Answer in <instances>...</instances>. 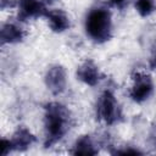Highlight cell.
Returning <instances> with one entry per match:
<instances>
[{"label": "cell", "mask_w": 156, "mask_h": 156, "mask_svg": "<svg viewBox=\"0 0 156 156\" xmlns=\"http://www.w3.org/2000/svg\"><path fill=\"white\" fill-rule=\"evenodd\" d=\"M71 112L58 101H50L44 106V146L52 147L63 139L71 127Z\"/></svg>", "instance_id": "1"}, {"label": "cell", "mask_w": 156, "mask_h": 156, "mask_svg": "<svg viewBox=\"0 0 156 156\" xmlns=\"http://www.w3.org/2000/svg\"><path fill=\"white\" fill-rule=\"evenodd\" d=\"M112 16L106 7L98 6L87 13L84 29L94 43L104 44L108 41L112 37Z\"/></svg>", "instance_id": "2"}, {"label": "cell", "mask_w": 156, "mask_h": 156, "mask_svg": "<svg viewBox=\"0 0 156 156\" xmlns=\"http://www.w3.org/2000/svg\"><path fill=\"white\" fill-rule=\"evenodd\" d=\"M95 113L98 121L106 126H113L122 119V108L113 91L104 90L96 101Z\"/></svg>", "instance_id": "3"}, {"label": "cell", "mask_w": 156, "mask_h": 156, "mask_svg": "<svg viewBox=\"0 0 156 156\" xmlns=\"http://www.w3.org/2000/svg\"><path fill=\"white\" fill-rule=\"evenodd\" d=\"M132 85L129 88V98L135 104H143L150 99L154 93V80L146 72L138 71L132 77Z\"/></svg>", "instance_id": "4"}, {"label": "cell", "mask_w": 156, "mask_h": 156, "mask_svg": "<svg viewBox=\"0 0 156 156\" xmlns=\"http://www.w3.org/2000/svg\"><path fill=\"white\" fill-rule=\"evenodd\" d=\"M44 83L45 87L48 88V90L57 96L61 95L67 87V71L66 68L60 65V63H55L51 65L44 76Z\"/></svg>", "instance_id": "5"}, {"label": "cell", "mask_w": 156, "mask_h": 156, "mask_svg": "<svg viewBox=\"0 0 156 156\" xmlns=\"http://www.w3.org/2000/svg\"><path fill=\"white\" fill-rule=\"evenodd\" d=\"M48 10L44 0H18L17 18L21 22H27L29 20L44 17Z\"/></svg>", "instance_id": "6"}, {"label": "cell", "mask_w": 156, "mask_h": 156, "mask_svg": "<svg viewBox=\"0 0 156 156\" xmlns=\"http://www.w3.org/2000/svg\"><path fill=\"white\" fill-rule=\"evenodd\" d=\"M76 77L83 84L88 87H96L102 79V74L100 72L99 66L93 60L83 61L76 71Z\"/></svg>", "instance_id": "7"}, {"label": "cell", "mask_w": 156, "mask_h": 156, "mask_svg": "<svg viewBox=\"0 0 156 156\" xmlns=\"http://www.w3.org/2000/svg\"><path fill=\"white\" fill-rule=\"evenodd\" d=\"M44 17L54 33H63L71 28V18L67 12L61 9L48 10Z\"/></svg>", "instance_id": "8"}, {"label": "cell", "mask_w": 156, "mask_h": 156, "mask_svg": "<svg viewBox=\"0 0 156 156\" xmlns=\"http://www.w3.org/2000/svg\"><path fill=\"white\" fill-rule=\"evenodd\" d=\"M13 151H20L23 152L26 150H28L35 141H37V136L24 126H20L17 127V129L13 132L12 136L10 138Z\"/></svg>", "instance_id": "9"}, {"label": "cell", "mask_w": 156, "mask_h": 156, "mask_svg": "<svg viewBox=\"0 0 156 156\" xmlns=\"http://www.w3.org/2000/svg\"><path fill=\"white\" fill-rule=\"evenodd\" d=\"M26 38V30L16 22H6L0 29V41L5 44H18Z\"/></svg>", "instance_id": "10"}, {"label": "cell", "mask_w": 156, "mask_h": 156, "mask_svg": "<svg viewBox=\"0 0 156 156\" xmlns=\"http://www.w3.org/2000/svg\"><path fill=\"white\" fill-rule=\"evenodd\" d=\"M99 150L90 135H80L72 146L71 154L72 155H82V156H93L96 155Z\"/></svg>", "instance_id": "11"}, {"label": "cell", "mask_w": 156, "mask_h": 156, "mask_svg": "<svg viewBox=\"0 0 156 156\" xmlns=\"http://www.w3.org/2000/svg\"><path fill=\"white\" fill-rule=\"evenodd\" d=\"M135 11L141 17H147L156 10V1L155 0H135L134 2Z\"/></svg>", "instance_id": "12"}, {"label": "cell", "mask_w": 156, "mask_h": 156, "mask_svg": "<svg viewBox=\"0 0 156 156\" xmlns=\"http://www.w3.org/2000/svg\"><path fill=\"white\" fill-rule=\"evenodd\" d=\"M147 144L152 150H156V116L150 124V129L147 133Z\"/></svg>", "instance_id": "13"}, {"label": "cell", "mask_w": 156, "mask_h": 156, "mask_svg": "<svg viewBox=\"0 0 156 156\" xmlns=\"http://www.w3.org/2000/svg\"><path fill=\"white\" fill-rule=\"evenodd\" d=\"M12 151H13V147H12L11 140L6 139V138H2L1 141H0V155L1 156H6Z\"/></svg>", "instance_id": "14"}, {"label": "cell", "mask_w": 156, "mask_h": 156, "mask_svg": "<svg viewBox=\"0 0 156 156\" xmlns=\"http://www.w3.org/2000/svg\"><path fill=\"white\" fill-rule=\"evenodd\" d=\"M113 154H117V155H129V154H132V155H136V154H143L140 150H138V149H133V147H126V149H123V150H116Z\"/></svg>", "instance_id": "15"}, {"label": "cell", "mask_w": 156, "mask_h": 156, "mask_svg": "<svg viewBox=\"0 0 156 156\" xmlns=\"http://www.w3.org/2000/svg\"><path fill=\"white\" fill-rule=\"evenodd\" d=\"M108 2H110L111 6H113L118 10H123L127 6L128 0H108Z\"/></svg>", "instance_id": "16"}, {"label": "cell", "mask_w": 156, "mask_h": 156, "mask_svg": "<svg viewBox=\"0 0 156 156\" xmlns=\"http://www.w3.org/2000/svg\"><path fill=\"white\" fill-rule=\"evenodd\" d=\"M16 4L15 1L12 0H0V6H1V10H6V9H10V7H13Z\"/></svg>", "instance_id": "17"}, {"label": "cell", "mask_w": 156, "mask_h": 156, "mask_svg": "<svg viewBox=\"0 0 156 156\" xmlns=\"http://www.w3.org/2000/svg\"><path fill=\"white\" fill-rule=\"evenodd\" d=\"M150 66L152 67V68H155L156 69V54L151 57V61H150Z\"/></svg>", "instance_id": "18"}, {"label": "cell", "mask_w": 156, "mask_h": 156, "mask_svg": "<svg viewBox=\"0 0 156 156\" xmlns=\"http://www.w3.org/2000/svg\"><path fill=\"white\" fill-rule=\"evenodd\" d=\"M45 2H49V4H51V2H54V1H56V0H44Z\"/></svg>", "instance_id": "19"}]
</instances>
